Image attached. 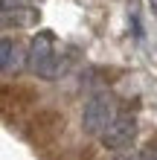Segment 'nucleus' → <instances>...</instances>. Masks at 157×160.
Segmentation results:
<instances>
[{
	"mask_svg": "<svg viewBox=\"0 0 157 160\" xmlns=\"http://www.w3.org/2000/svg\"><path fill=\"white\" fill-rule=\"evenodd\" d=\"M26 67L41 79H55L61 73V52L55 47V38L50 32H38L29 44V55H26Z\"/></svg>",
	"mask_w": 157,
	"mask_h": 160,
	"instance_id": "nucleus-1",
	"label": "nucleus"
},
{
	"mask_svg": "<svg viewBox=\"0 0 157 160\" xmlns=\"http://www.w3.org/2000/svg\"><path fill=\"white\" fill-rule=\"evenodd\" d=\"M114 117H116L114 99H110L108 93H96V96L87 99L85 111H81V128H85L87 134L99 137V134L110 125V122H114Z\"/></svg>",
	"mask_w": 157,
	"mask_h": 160,
	"instance_id": "nucleus-2",
	"label": "nucleus"
},
{
	"mask_svg": "<svg viewBox=\"0 0 157 160\" xmlns=\"http://www.w3.org/2000/svg\"><path fill=\"white\" fill-rule=\"evenodd\" d=\"M134 137H137V119L128 117V114H116L114 122L99 134L102 146L110 148V152H128V146L134 143Z\"/></svg>",
	"mask_w": 157,
	"mask_h": 160,
	"instance_id": "nucleus-3",
	"label": "nucleus"
},
{
	"mask_svg": "<svg viewBox=\"0 0 157 160\" xmlns=\"http://www.w3.org/2000/svg\"><path fill=\"white\" fill-rule=\"evenodd\" d=\"M0 18H6V21H17V23H29L35 15L29 12L26 0H0Z\"/></svg>",
	"mask_w": 157,
	"mask_h": 160,
	"instance_id": "nucleus-4",
	"label": "nucleus"
},
{
	"mask_svg": "<svg viewBox=\"0 0 157 160\" xmlns=\"http://www.w3.org/2000/svg\"><path fill=\"white\" fill-rule=\"evenodd\" d=\"M17 61H21V50L12 38H0V73L15 70Z\"/></svg>",
	"mask_w": 157,
	"mask_h": 160,
	"instance_id": "nucleus-5",
	"label": "nucleus"
},
{
	"mask_svg": "<svg viewBox=\"0 0 157 160\" xmlns=\"http://www.w3.org/2000/svg\"><path fill=\"white\" fill-rule=\"evenodd\" d=\"M140 154V160H157V146H145L143 152H137Z\"/></svg>",
	"mask_w": 157,
	"mask_h": 160,
	"instance_id": "nucleus-6",
	"label": "nucleus"
},
{
	"mask_svg": "<svg viewBox=\"0 0 157 160\" xmlns=\"http://www.w3.org/2000/svg\"><path fill=\"white\" fill-rule=\"evenodd\" d=\"M114 160H140V154H137V152H119Z\"/></svg>",
	"mask_w": 157,
	"mask_h": 160,
	"instance_id": "nucleus-7",
	"label": "nucleus"
}]
</instances>
